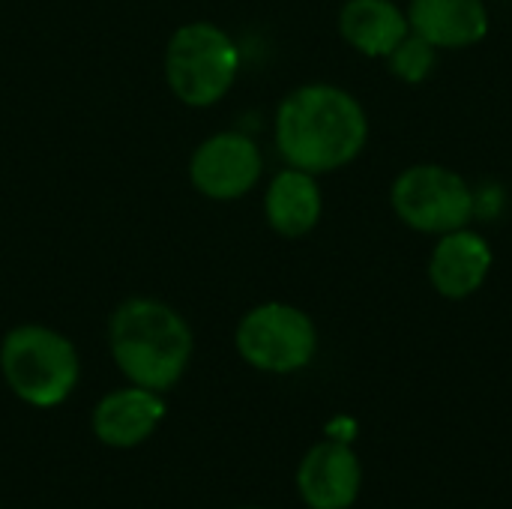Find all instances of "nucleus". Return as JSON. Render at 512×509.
I'll return each instance as SVG.
<instances>
[{
	"instance_id": "obj_1",
	"label": "nucleus",
	"mask_w": 512,
	"mask_h": 509,
	"mask_svg": "<svg viewBox=\"0 0 512 509\" xmlns=\"http://www.w3.org/2000/svg\"><path fill=\"white\" fill-rule=\"evenodd\" d=\"M369 138L363 105L342 87L306 84L276 111V144L291 168L327 174L354 162Z\"/></svg>"
},
{
	"instance_id": "obj_2",
	"label": "nucleus",
	"mask_w": 512,
	"mask_h": 509,
	"mask_svg": "<svg viewBox=\"0 0 512 509\" xmlns=\"http://www.w3.org/2000/svg\"><path fill=\"white\" fill-rule=\"evenodd\" d=\"M108 339L120 372L156 393L174 387L192 357L186 321L159 300H126L111 315Z\"/></svg>"
},
{
	"instance_id": "obj_3",
	"label": "nucleus",
	"mask_w": 512,
	"mask_h": 509,
	"mask_svg": "<svg viewBox=\"0 0 512 509\" xmlns=\"http://www.w3.org/2000/svg\"><path fill=\"white\" fill-rule=\"evenodd\" d=\"M0 369L9 390L33 408L60 405L78 384V354L72 342L39 324L6 333Z\"/></svg>"
},
{
	"instance_id": "obj_4",
	"label": "nucleus",
	"mask_w": 512,
	"mask_h": 509,
	"mask_svg": "<svg viewBox=\"0 0 512 509\" xmlns=\"http://www.w3.org/2000/svg\"><path fill=\"white\" fill-rule=\"evenodd\" d=\"M240 66V51L231 42L228 33L219 27L198 21L180 27L165 54V72L168 84L177 93L180 102L192 108H207L219 102L237 75Z\"/></svg>"
},
{
	"instance_id": "obj_5",
	"label": "nucleus",
	"mask_w": 512,
	"mask_h": 509,
	"mask_svg": "<svg viewBox=\"0 0 512 509\" xmlns=\"http://www.w3.org/2000/svg\"><path fill=\"white\" fill-rule=\"evenodd\" d=\"M390 201L408 228L438 237L465 228L477 210L468 180L444 165L405 168L390 189Z\"/></svg>"
},
{
	"instance_id": "obj_6",
	"label": "nucleus",
	"mask_w": 512,
	"mask_h": 509,
	"mask_svg": "<svg viewBox=\"0 0 512 509\" xmlns=\"http://www.w3.org/2000/svg\"><path fill=\"white\" fill-rule=\"evenodd\" d=\"M237 351L261 372H300L318 351V330L303 309L288 303H264L240 321Z\"/></svg>"
},
{
	"instance_id": "obj_7",
	"label": "nucleus",
	"mask_w": 512,
	"mask_h": 509,
	"mask_svg": "<svg viewBox=\"0 0 512 509\" xmlns=\"http://www.w3.org/2000/svg\"><path fill=\"white\" fill-rule=\"evenodd\" d=\"M189 177L201 195L234 201L258 183L261 150L252 138L240 132H219L195 150Z\"/></svg>"
},
{
	"instance_id": "obj_8",
	"label": "nucleus",
	"mask_w": 512,
	"mask_h": 509,
	"mask_svg": "<svg viewBox=\"0 0 512 509\" xmlns=\"http://www.w3.org/2000/svg\"><path fill=\"white\" fill-rule=\"evenodd\" d=\"M363 486L357 453L345 441L315 444L297 471V489L312 509H348Z\"/></svg>"
},
{
	"instance_id": "obj_9",
	"label": "nucleus",
	"mask_w": 512,
	"mask_h": 509,
	"mask_svg": "<svg viewBox=\"0 0 512 509\" xmlns=\"http://www.w3.org/2000/svg\"><path fill=\"white\" fill-rule=\"evenodd\" d=\"M492 246L480 231H471L468 225L450 234H441V240L432 249L429 258V282L432 288L447 300H465L483 288L492 270Z\"/></svg>"
},
{
	"instance_id": "obj_10",
	"label": "nucleus",
	"mask_w": 512,
	"mask_h": 509,
	"mask_svg": "<svg viewBox=\"0 0 512 509\" xmlns=\"http://www.w3.org/2000/svg\"><path fill=\"white\" fill-rule=\"evenodd\" d=\"M165 417V402L156 390L147 387H126L108 393L93 411V432L102 444L129 450L147 441Z\"/></svg>"
},
{
	"instance_id": "obj_11",
	"label": "nucleus",
	"mask_w": 512,
	"mask_h": 509,
	"mask_svg": "<svg viewBox=\"0 0 512 509\" xmlns=\"http://www.w3.org/2000/svg\"><path fill=\"white\" fill-rule=\"evenodd\" d=\"M408 24L435 48H468L486 39L489 9L483 0H411Z\"/></svg>"
},
{
	"instance_id": "obj_12",
	"label": "nucleus",
	"mask_w": 512,
	"mask_h": 509,
	"mask_svg": "<svg viewBox=\"0 0 512 509\" xmlns=\"http://www.w3.org/2000/svg\"><path fill=\"white\" fill-rule=\"evenodd\" d=\"M342 39L366 57H387L408 33V12L393 0H348L339 12Z\"/></svg>"
},
{
	"instance_id": "obj_13",
	"label": "nucleus",
	"mask_w": 512,
	"mask_h": 509,
	"mask_svg": "<svg viewBox=\"0 0 512 509\" xmlns=\"http://www.w3.org/2000/svg\"><path fill=\"white\" fill-rule=\"evenodd\" d=\"M321 210H324V201H321L315 174L288 168L273 177L267 198H264V213L276 234H282V237L309 234L318 225Z\"/></svg>"
},
{
	"instance_id": "obj_14",
	"label": "nucleus",
	"mask_w": 512,
	"mask_h": 509,
	"mask_svg": "<svg viewBox=\"0 0 512 509\" xmlns=\"http://www.w3.org/2000/svg\"><path fill=\"white\" fill-rule=\"evenodd\" d=\"M393 69V75H399L408 84H420L432 75L435 60H438V48L432 42H426L420 33H408L387 57H384Z\"/></svg>"
},
{
	"instance_id": "obj_15",
	"label": "nucleus",
	"mask_w": 512,
	"mask_h": 509,
	"mask_svg": "<svg viewBox=\"0 0 512 509\" xmlns=\"http://www.w3.org/2000/svg\"><path fill=\"white\" fill-rule=\"evenodd\" d=\"M246 509H261V507H246Z\"/></svg>"
}]
</instances>
